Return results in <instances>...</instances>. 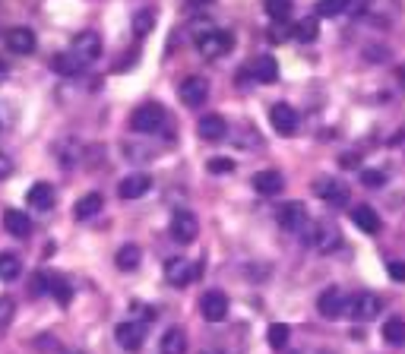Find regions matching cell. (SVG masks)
<instances>
[{"label": "cell", "instance_id": "1", "mask_svg": "<svg viewBox=\"0 0 405 354\" xmlns=\"http://www.w3.org/2000/svg\"><path fill=\"white\" fill-rule=\"evenodd\" d=\"M161 127H165V108L156 105V101H149V105H139L134 114H130V130H134V133L149 136V133H159Z\"/></svg>", "mask_w": 405, "mask_h": 354}, {"label": "cell", "instance_id": "2", "mask_svg": "<svg viewBox=\"0 0 405 354\" xmlns=\"http://www.w3.org/2000/svg\"><path fill=\"white\" fill-rule=\"evenodd\" d=\"M231 48H234V35L225 32V29H209V32L196 35V51H200L203 57H209V61L228 54Z\"/></svg>", "mask_w": 405, "mask_h": 354}, {"label": "cell", "instance_id": "3", "mask_svg": "<svg viewBox=\"0 0 405 354\" xmlns=\"http://www.w3.org/2000/svg\"><path fill=\"white\" fill-rule=\"evenodd\" d=\"M316 310H320L323 320H342L349 313V298H345L342 288H326V291L316 298Z\"/></svg>", "mask_w": 405, "mask_h": 354}, {"label": "cell", "instance_id": "4", "mask_svg": "<svg viewBox=\"0 0 405 354\" xmlns=\"http://www.w3.org/2000/svg\"><path fill=\"white\" fill-rule=\"evenodd\" d=\"M196 234H200V221H196V216L190 209H178L171 216V238L178 241V243H194L196 241Z\"/></svg>", "mask_w": 405, "mask_h": 354}, {"label": "cell", "instance_id": "5", "mask_svg": "<svg viewBox=\"0 0 405 354\" xmlns=\"http://www.w3.org/2000/svg\"><path fill=\"white\" fill-rule=\"evenodd\" d=\"M380 307H383V300H380L374 291H361V294H355V298H349V313L355 316L358 323H371V320H377Z\"/></svg>", "mask_w": 405, "mask_h": 354}, {"label": "cell", "instance_id": "6", "mask_svg": "<svg viewBox=\"0 0 405 354\" xmlns=\"http://www.w3.org/2000/svg\"><path fill=\"white\" fill-rule=\"evenodd\" d=\"M70 54L79 57V64H92L101 57V39L99 32H79L70 44Z\"/></svg>", "mask_w": 405, "mask_h": 354}, {"label": "cell", "instance_id": "7", "mask_svg": "<svg viewBox=\"0 0 405 354\" xmlns=\"http://www.w3.org/2000/svg\"><path fill=\"white\" fill-rule=\"evenodd\" d=\"M196 266L190 263V260H184V256H171V260L165 263V278H168V285H174V288H184V285H190L196 278Z\"/></svg>", "mask_w": 405, "mask_h": 354}, {"label": "cell", "instance_id": "8", "mask_svg": "<svg viewBox=\"0 0 405 354\" xmlns=\"http://www.w3.org/2000/svg\"><path fill=\"white\" fill-rule=\"evenodd\" d=\"M314 190H316V196H320L323 203H329V206H345L349 203V183L336 181V177H320V181L314 183Z\"/></svg>", "mask_w": 405, "mask_h": 354}, {"label": "cell", "instance_id": "9", "mask_svg": "<svg viewBox=\"0 0 405 354\" xmlns=\"http://www.w3.org/2000/svg\"><path fill=\"white\" fill-rule=\"evenodd\" d=\"M269 123L282 133V136H294V133H298V111L291 105H285V101H279V105L269 108Z\"/></svg>", "mask_w": 405, "mask_h": 354}, {"label": "cell", "instance_id": "10", "mask_svg": "<svg viewBox=\"0 0 405 354\" xmlns=\"http://www.w3.org/2000/svg\"><path fill=\"white\" fill-rule=\"evenodd\" d=\"M178 92H181V101L187 108H203V101L209 98V83H206L203 76H187Z\"/></svg>", "mask_w": 405, "mask_h": 354}, {"label": "cell", "instance_id": "11", "mask_svg": "<svg viewBox=\"0 0 405 354\" xmlns=\"http://www.w3.org/2000/svg\"><path fill=\"white\" fill-rule=\"evenodd\" d=\"M114 338H117V345H121L124 351H139L143 348V342H146V326L143 323H121V326L114 329Z\"/></svg>", "mask_w": 405, "mask_h": 354}, {"label": "cell", "instance_id": "12", "mask_svg": "<svg viewBox=\"0 0 405 354\" xmlns=\"http://www.w3.org/2000/svg\"><path fill=\"white\" fill-rule=\"evenodd\" d=\"M200 313H203V320H209V323H222L228 316V294L206 291L200 298Z\"/></svg>", "mask_w": 405, "mask_h": 354}, {"label": "cell", "instance_id": "13", "mask_svg": "<svg viewBox=\"0 0 405 354\" xmlns=\"http://www.w3.org/2000/svg\"><path fill=\"white\" fill-rule=\"evenodd\" d=\"M6 48H10L13 54L26 57V54H32V51L39 48V39H35L32 29L16 26V29H10V32H6Z\"/></svg>", "mask_w": 405, "mask_h": 354}, {"label": "cell", "instance_id": "14", "mask_svg": "<svg viewBox=\"0 0 405 354\" xmlns=\"http://www.w3.org/2000/svg\"><path fill=\"white\" fill-rule=\"evenodd\" d=\"M279 225L285 228V231H304L307 225V206L304 203H285L282 209L276 212Z\"/></svg>", "mask_w": 405, "mask_h": 354}, {"label": "cell", "instance_id": "15", "mask_svg": "<svg viewBox=\"0 0 405 354\" xmlns=\"http://www.w3.org/2000/svg\"><path fill=\"white\" fill-rule=\"evenodd\" d=\"M196 133H200V139H206V143H219V139H225L228 123L222 114H203L200 123H196Z\"/></svg>", "mask_w": 405, "mask_h": 354}, {"label": "cell", "instance_id": "16", "mask_svg": "<svg viewBox=\"0 0 405 354\" xmlns=\"http://www.w3.org/2000/svg\"><path fill=\"white\" fill-rule=\"evenodd\" d=\"M152 190V177L149 174H127L121 181V187H117V193H121V199H139L146 196Z\"/></svg>", "mask_w": 405, "mask_h": 354}, {"label": "cell", "instance_id": "17", "mask_svg": "<svg viewBox=\"0 0 405 354\" xmlns=\"http://www.w3.org/2000/svg\"><path fill=\"white\" fill-rule=\"evenodd\" d=\"M250 183H254V190H256L260 196H276L279 190L285 187V177L269 168V171H256V174H254V181H250Z\"/></svg>", "mask_w": 405, "mask_h": 354}, {"label": "cell", "instance_id": "18", "mask_svg": "<svg viewBox=\"0 0 405 354\" xmlns=\"http://www.w3.org/2000/svg\"><path fill=\"white\" fill-rule=\"evenodd\" d=\"M4 228H6V234H13V238H29V234H32V218H29L23 209H6L4 212Z\"/></svg>", "mask_w": 405, "mask_h": 354}, {"label": "cell", "instance_id": "19", "mask_svg": "<svg viewBox=\"0 0 405 354\" xmlns=\"http://www.w3.org/2000/svg\"><path fill=\"white\" fill-rule=\"evenodd\" d=\"M54 187H51V183H32V187H29V193H26V203L32 206V209H39V212H48L51 206H54Z\"/></svg>", "mask_w": 405, "mask_h": 354}, {"label": "cell", "instance_id": "20", "mask_svg": "<svg viewBox=\"0 0 405 354\" xmlns=\"http://www.w3.org/2000/svg\"><path fill=\"white\" fill-rule=\"evenodd\" d=\"M250 73H254V79H256V83H263V86L276 83V79H279V64H276V57L260 54V57L254 61V66H250Z\"/></svg>", "mask_w": 405, "mask_h": 354}, {"label": "cell", "instance_id": "21", "mask_svg": "<svg viewBox=\"0 0 405 354\" xmlns=\"http://www.w3.org/2000/svg\"><path fill=\"white\" fill-rule=\"evenodd\" d=\"M101 206H105V196L101 193H86L83 199H76V206H73V218L76 221H89L92 216H99Z\"/></svg>", "mask_w": 405, "mask_h": 354}, {"label": "cell", "instance_id": "22", "mask_svg": "<svg viewBox=\"0 0 405 354\" xmlns=\"http://www.w3.org/2000/svg\"><path fill=\"white\" fill-rule=\"evenodd\" d=\"M351 221H355L364 234H377L380 231V216L374 212V206H355V209H351Z\"/></svg>", "mask_w": 405, "mask_h": 354}, {"label": "cell", "instance_id": "23", "mask_svg": "<svg viewBox=\"0 0 405 354\" xmlns=\"http://www.w3.org/2000/svg\"><path fill=\"white\" fill-rule=\"evenodd\" d=\"M161 354H187V332L168 329L165 335H161Z\"/></svg>", "mask_w": 405, "mask_h": 354}, {"label": "cell", "instance_id": "24", "mask_svg": "<svg viewBox=\"0 0 405 354\" xmlns=\"http://www.w3.org/2000/svg\"><path fill=\"white\" fill-rule=\"evenodd\" d=\"M139 260H143V250L136 247V243H127V247H121L117 250V256H114V263H117V269L121 272H134Z\"/></svg>", "mask_w": 405, "mask_h": 354}, {"label": "cell", "instance_id": "25", "mask_svg": "<svg viewBox=\"0 0 405 354\" xmlns=\"http://www.w3.org/2000/svg\"><path fill=\"white\" fill-rule=\"evenodd\" d=\"M83 66L86 64H79V57H73V54H54L51 57V70L61 73V76H76Z\"/></svg>", "mask_w": 405, "mask_h": 354}, {"label": "cell", "instance_id": "26", "mask_svg": "<svg viewBox=\"0 0 405 354\" xmlns=\"http://www.w3.org/2000/svg\"><path fill=\"white\" fill-rule=\"evenodd\" d=\"M314 231H316V234H311V238H314V243H316V247H320V250H323V253H326V250H336V247H339V243H342V238H339V231H336V228H326V225H316V228H314Z\"/></svg>", "mask_w": 405, "mask_h": 354}, {"label": "cell", "instance_id": "27", "mask_svg": "<svg viewBox=\"0 0 405 354\" xmlns=\"http://www.w3.org/2000/svg\"><path fill=\"white\" fill-rule=\"evenodd\" d=\"M23 272V260L16 253H0V278L4 282H16Z\"/></svg>", "mask_w": 405, "mask_h": 354}, {"label": "cell", "instance_id": "28", "mask_svg": "<svg viewBox=\"0 0 405 354\" xmlns=\"http://www.w3.org/2000/svg\"><path fill=\"white\" fill-rule=\"evenodd\" d=\"M291 35L298 41H304V44H311L316 41V35H320V22H316V16H307V19H301L298 26L291 29Z\"/></svg>", "mask_w": 405, "mask_h": 354}, {"label": "cell", "instance_id": "29", "mask_svg": "<svg viewBox=\"0 0 405 354\" xmlns=\"http://www.w3.org/2000/svg\"><path fill=\"white\" fill-rule=\"evenodd\" d=\"M383 338H386V345H393V348L405 345V320H399V316L386 320V326H383Z\"/></svg>", "mask_w": 405, "mask_h": 354}, {"label": "cell", "instance_id": "30", "mask_svg": "<svg viewBox=\"0 0 405 354\" xmlns=\"http://www.w3.org/2000/svg\"><path fill=\"white\" fill-rule=\"evenodd\" d=\"M45 278H48V294H54L57 304H70L73 288H70L67 282H64L61 275H48V272H45Z\"/></svg>", "mask_w": 405, "mask_h": 354}, {"label": "cell", "instance_id": "31", "mask_svg": "<svg viewBox=\"0 0 405 354\" xmlns=\"http://www.w3.org/2000/svg\"><path fill=\"white\" fill-rule=\"evenodd\" d=\"M263 6H266V16L272 22H282L291 16V0H266Z\"/></svg>", "mask_w": 405, "mask_h": 354}, {"label": "cell", "instance_id": "32", "mask_svg": "<svg viewBox=\"0 0 405 354\" xmlns=\"http://www.w3.org/2000/svg\"><path fill=\"white\" fill-rule=\"evenodd\" d=\"M152 26H156V13H152V10H139L136 16H134V35H136V39L149 35Z\"/></svg>", "mask_w": 405, "mask_h": 354}, {"label": "cell", "instance_id": "33", "mask_svg": "<svg viewBox=\"0 0 405 354\" xmlns=\"http://www.w3.org/2000/svg\"><path fill=\"white\" fill-rule=\"evenodd\" d=\"M351 6V0H320L316 4V16H339Z\"/></svg>", "mask_w": 405, "mask_h": 354}, {"label": "cell", "instance_id": "34", "mask_svg": "<svg viewBox=\"0 0 405 354\" xmlns=\"http://www.w3.org/2000/svg\"><path fill=\"white\" fill-rule=\"evenodd\" d=\"M289 335H291V329L289 326H285V323H272V326H269V345H272V348H285V345H289Z\"/></svg>", "mask_w": 405, "mask_h": 354}, {"label": "cell", "instance_id": "35", "mask_svg": "<svg viewBox=\"0 0 405 354\" xmlns=\"http://www.w3.org/2000/svg\"><path fill=\"white\" fill-rule=\"evenodd\" d=\"M361 183H364V187H371V190H377V187L386 183V174H383L380 168H367V171H361Z\"/></svg>", "mask_w": 405, "mask_h": 354}, {"label": "cell", "instance_id": "36", "mask_svg": "<svg viewBox=\"0 0 405 354\" xmlns=\"http://www.w3.org/2000/svg\"><path fill=\"white\" fill-rule=\"evenodd\" d=\"M285 22H289V19H282V22H272V29H269V41H289L291 39V29L289 26H285Z\"/></svg>", "mask_w": 405, "mask_h": 354}, {"label": "cell", "instance_id": "37", "mask_svg": "<svg viewBox=\"0 0 405 354\" xmlns=\"http://www.w3.org/2000/svg\"><path fill=\"white\" fill-rule=\"evenodd\" d=\"M206 168H209L212 174H231L234 171V161L231 158H209V165H206Z\"/></svg>", "mask_w": 405, "mask_h": 354}, {"label": "cell", "instance_id": "38", "mask_svg": "<svg viewBox=\"0 0 405 354\" xmlns=\"http://www.w3.org/2000/svg\"><path fill=\"white\" fill-rule=\"evenodd\" d=\"M386 272H389V278H393V282H405V260H389Z\"/></svg>", "mask_w": 405, "mask_h": 354}, {"label": "cell", "instance_id": "39", "mask_svg": "<svg viewBox=\"0 0 405 354\" xmlns=\"http://www.w3.org/2000/svg\"><path fill=\"white\" fill-rule=\"evenodd\" d=\"M13 307H16V304H13V298H6V294H4V298H0V326L13 320Z\"/></svg>", "mask_w": 405, "mask_h": 354}, {"label": "cell", "instance_id": "40", "mask_svg": "<svg viewBox=\"0 0 405 354\" xmlns=\"http://www.w3.org/2000/svg\"><path fill=\"white\" fill-rule=\"evenodd\" d=\"M10 174H13V161L0 152V177H10Z\"/></svg>", "mask_w": 405, "mask_h": 354}, {"label": "cell", "instance_id": "41", "mask_svg": "<svg viewBox=\"0 0 405 354\" xmlns=\"http://www.w3.org/2000/svg\"><path fill=\"white\" fill-rule=\"evenodd\" d=\"M358 165V155H342V168H355Z\"/></svg>", "mask_w": 405, "mask_h": 354}, {"label": "cell", "instance_id": "42", "mask_svg": "<svg viewBox=\"0 0 405 354\" xmlns=\"http://www.w3.org/2000/svg\"><path fill=\"white\" fill-rule=\"evenodd\" d=\"M6 73H10V66H6V61H4V57H0V79H4Z\"/></svg>", "mask_w": 405, "mask_h": 354}, {"label": "cell", "instance_id": "43", "mask_svg": "<svg viewBox=\"0 0 405 354\" xmlns=\"http://www.w3.org/2000/svg\"><path fill=\"white\" fill-rule=\"evenodd\" d=\"M190 6H206V4H212V0H187Z\"/></svg>", "mask_w": 405, "mask_h": 354}, {"label": "cell", "instance_id": "44", "mask_svg": "<svg viewBox=\"0 0 405 354\" xmlns=\"http://www.w3.org/2000/svg\"><path fill=\"white\" fill-rule=\"evenodd\" d=\"M396 76L402 79V86H405V66H399V70H396Z\"/></svg>", "mask_w": 405, "mask_h": 354}]
</instances>
